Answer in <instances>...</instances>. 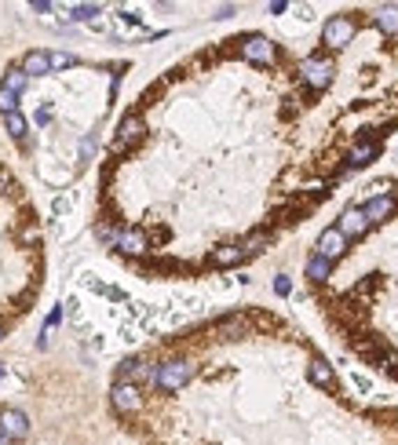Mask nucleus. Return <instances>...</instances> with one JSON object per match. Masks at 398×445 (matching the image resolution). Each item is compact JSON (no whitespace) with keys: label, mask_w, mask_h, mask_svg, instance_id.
<instances>
[{"label":"nucleus","mask_w":398,"mask_h":445,"mask_svg":"<svg viewBox=\"0 0 398 445\" xmlns=\"http://www.w3.org/2000/svg\"><path fill=\"white\" fill-rule=\"evenodd\" d=\"M373 22L384 29V33H398V8H380Z\"/></svg>","instance_id":"f3484780"},{"label":"nucleus","mask_w":398,"mask_h":445,"mask_svg":"<svg viewBox=\"0 0 398 445\" xmlns=\"http://www.w3.org/2000/svg\"><path fill=\"white\" fill-rule=\"evenodd\" d=\"M190 376H194V365H190V361H179V358H176V361H165L161 369H157L154 384L161 387V391H179V387L186 384Z\"/></svg>","instance_id":"f257e3e1"},{"label":"nucleus","mask_w":398,"mask_h":445,"mask_svg":"<svg viewBox=\"0 0 398 445\" xmlns=\"http://www.w3.org/2000/svg\"><path fill=\"white\" fill-rule=\"evenodd\" d=\"M314 252L332 263V259H340L344 252H347V237H344L337 227H329V230H322V237H318V248H314Z\"/></svg>","instance_id":"39448f33"},{"label":"nucleus","mask_w":398,"mask_h":445,"mask_svg":"<svg viewBox=\"0 0 398 445\" xmlns=\"http://www.w3.org/2000/svg\"><path fill=\"white\" fill-rule=\"evenodd\" d=\"M15 106H19V91H11V88H4V84H0V114H19V110H15Z\"/></svg>","instance_id":"a211bd4d"},{"label":"nucleus","mask_w":398,"mask_h":445,"mask_svg":"<svg viewBox=\"0 0 398 445\" xmlns=\"http://www.w3.org/2000/svg\"><path fill=\"white\" fill-rule=\"evenodd\" d=\"M0 376H4V365H0Z\"/></svg>","instance_id":"7c9ffc66"},{"label":"nucleus","mask_w":398,"mask_h":445,"mask_svg":"<svg viewBox=\"0 0 398 445\" xmlns=\"http://www.w3.org/2000/svg\"><path fill=\"white\" fill-rule=\"evenodd\" d=\"M285 8H289V4H285V0H274V4H270V8H267V11H270V15H281V11H285Z\"/></svg>","instance_id":"bb28decb"},{"label":"nucleus","mask_w":398,"mask_h":445,"mask_svg":"<svg viewBox=\"0 0 398 445\" xmlns=\"http://www.w3.org/2000/svg\"><path fill=\"white\" fill-rule=\"evenodd\" d=\"M70 66H77V55H70V52L52 55V70H70Z\"/></svg>","instance_id":"b1692460"},{"label":"nucleus","mask_w":398,"mask_h":445,"mask_svg":"<svg viewBox=\"0 0 398 445\" xmlns=\"http://www.w3.org/2000/svg\"><path fill=\"white\" fill-rule=\"evenodd\" d=\"M332 274V263L325 259V256H318V252H314V256L307 259V278H314V281H325Z\"/></svg>","instance_id":"dca6fc26"},{"label":"nucleus","mask_w":398,"mask_h":445,"mask_svg":"<svg viewBox=\"0 0 398 445\" xmlns=\"http://www.w3.org/2000/svg\"><path fill=\"white\" fill-rule=\"evenodd\" d=\"M0 340H4V329H0Z\"/></svg>","instance_id":"c756f323"},{"label":"nucleus","mask_w":398,"mask_h":445,"mask_svg":"<svg viewBox=\"0 0 398 445\" xmlns=\"http://www.w3.org/2000/svg\"><path fill=\"white\" fill-rule=\"evenodd\" d=\"M388 420H398V409H391V412H388Z\"/></svg>","instance_id":"cd10ccee"},{"label":"nucleus","mask_w":398,"mask_h":445,"mask_svg":"<svg viewBox=\"0 0 398 445\" xmlns=\"http://www.w3.org/2000/svg\"><path fill=\"white\" fill-rule=\"evenodd\" d=\"M26 431H29L26 412H19V409H4V412H0V435H8V438H26Z\"/></svg>","instance_id":"6e6552de"},{"label":"nucleus","mask_w":398,"mask_h":445,"mask_svg":"<svg viewBox=\"0 0 398 445\" xmlns=\"http://www.w3.org/2000/svg\"><path fill=\"white\" fill-rule=\"evenodd\" d=\"M300 73H304V81L314 88V91H322L332 84V62L329 59H304V66H300Z\"/></svg>","instance_id":"f03ea898"},{"label":"nucleus","mask_w":398,"mask_h":445,"mask_svg":"<svg viewBox=\"0 0 398 445\" xmlns=\"http://www.w3.org/2000/svg\"><path fill=\"white\" fill-rule=\"evenodd\" d=\"M114 405H117L121 412H135V409L142 405L135 384H117V387H114Z\"/></svg>","instance_id":"9d476101"},{"label":"nucleus","mask_w":398,"mask_h":445,"mask_svg":"<svg viewBox=\"0 0 398 445\" xmlns=\"http://www.w3.org/2000/svg\"><path fill=\"white\" fill-rule=\"evenodd\" d=\"M209 259H212V266H237V263L245 259V248L242 245H223V248L212 252Z\"/></svg>","instance_id":"f8f14e48"},{"label":"nucleus","mask_w":398,"mask_h":445,"mask_svg":"<svg viewBox=\"0 0 398 445\" xmlns=\"http://www.w3.org/2000/svg\"><path fill=\"white\" fill-rule=\"evenodd\" d=\"M391 212H395V201L384 197V194H376L369 204H365V216H369V222H384Z\"/></svg>","instance_id":"ddd939ff"},{"label":"nucleus","mask_w":398,"mask_h":445,"mask_svg":"<svg viewBox=\"0 0 398 445\" xmlns=\"http://www.w3.org/2000/svg\"><path fill=\"white\" fill-rule=\"evenodd\" d=\"M22 70H26V77L29 73H47V70H52V55H47V52H29L26 59H22Z\"/></svg>","instance_id":"2eb2a0df"},{"label":"nucleus","mask_w":398,"mask_h":445,"mask_svg":"<svg viewBox=\"0 0 398 445\" xmlns=\"http://www.w3.org/2000/svg\"><path fill=\"white\" fill-rule=\"evenodd\" d=\"M124 256H142L150 245H147V234L142 230H117V241H114Z\"/></svg>","instance_id":"1a4fd4ad"},{"label":"nucleus","mask_w":398,"mask_h":445,"mask_svg":"<svg viewBox=\"0 0 398 445\" xmlns=\"http://www.w3.org/2000/svg\"><path fill=\"white\" fill-rule=\"evenodd\" d=\"M91 150H95V132L84 135V142H81V157H91Z\"/></svg>","instance_id":"a878e982"},{"label":"nucleus","mask_w":398,"mask_h":445,"mask_svg":"<svg viewBox=\"0 0 398 445\" xmlns=\"http://www.w3.org/2000/svg\"><path fill=\"white\" fill-rule=\"evenodd\" d=\"M307 376L314 379L318 387H337V376H332V369H329V361H322V358H314V361L307 365Z\"/></svg>","instance_id":"4468645a"},{"label":"nucleus","mask_w":398,"mask_h":445,"mask_svg":"<svg viewBox=\"0 0 398 445\" xmlns=\"http://www.w3.org/2000/svg\"><path fill=\"white\" fill-rule=\"evenodd\" d=\"M99 11H103L99 4H77V8H73V19L88 22V19H95V15H99Z\"/></svg>","instance_id":"5701e85b"},{"label":"nucleus","mask_w":398,"mask_h":445,"mask_svg":"<svg viewBox=\"0 0 398 445\" xmlns=\"http://www.w3.org/2000/svg\"><path fill=\"white\" fill-rule=\"evenodd\" d=\"M242 55H245L249 62H260V66H270L278 52H274V44H270L267 37L252 33V37H245V40H242Z\"/></svg>","instance_id":"20e7f679"},{"label":"nucleus","mask_w":398,"mask_h":445,"mask_svg":"<svg viewBox=\"0 0 398 445\" xmlns=\"http://www.w3.org/2000/svg\"><path fill=\"white\" fill-rule=\"evenodd\" d=\"M26 81H29V77H26V70H22V66H15V70H8V77H4V88H11V91H22V88H26Z\"/></svg>","instance_id":"aec40b11"},{"label":"nucleus","mask_w":398,"mask_h":445,"mask_svg":"<svg viewBox=\"0 0 398 445\" xmlns=\"http://www.w3.org/2000/svg\"><path fill=\"white\" fill-rule=\"evenodd\" d=\"M4 124H8V132H11V139H19V142H26V117H22V114H8V117H4Z\"/></svg>","instance_id":"6ab92c4d"},{"label":"nucleus","mask_w":398,"mask_h":445,"mask_svg":"<svg viewBox=\"0 0 398 445\" xmlns=\"http://www.w3.org/2000/svg\"><path fill=\"white\" fill-rule=\"evenodd\" d=\"M267 241H270V237L267 234H252V237H245V256H256V252H263L267 248Z\"/></svg>","instance_id":"4be33fe9"},{"label":"nucleus","mask_w":398,"mask_h":445,"mask_svg":"<svg viewBox=\"0 0 398 445\" xmlns=\"http://www.w3.org/2000/svg\"><path fill=\"white\" fill-rule=\"evenodd\" d=\"M369 227H373V222H369V216H365V209H347V212L340 216V222H337V230H340L344 237H362Z\"/></svg>","instance_id":"0eeeda50"},{"label":"nucleus","mask_w":398,"mask_h":445,"mask_svg":"<svg viewBox=\"0 0 398 445\" xmlns=\"http://www.w3.org/2000/svg\"><path fill=\"white\" fill-rule=\"evenodd\" d=\"M376 153H380V146H376L373 139H365V142H358V146H351V153H347V168H362V165H369Z\"/></svg>","instance_id":"9b49d317"},{"label":"nucleus","mask_w":398,"mask_h":445,"mask_svg":"<svg viewBox=\"0 0 398 445\" xmlns=\"http://www.w3.org/2000/svg\"><path fill=\"white\" fill-rule=\"evenodd\" d=\"M0 445H8V435H0Z\"/></svg>","instance_id":"c85d7f7f"},{"label":"nucleus","mask_w":398,"mask_h":445,"mask_svg":"<svg viewBox=\"0 0 398 445\" xmlns=\"http://www.w3.org/2000/svg\"><path fill=\"white\" fill-rule=\"evenodd\" d=\"M142 135H147V124H142L139 114H128L121 121V128H117V150H128L135 146V142H142Z\"/></svg>","instance_id":"423d86ee"},{"label":"nucleus","mask_w":398,"mask_h":445,"mask_svg":"<svg viewBox=\"0 0 398 445\" xmlns=\"http://www.w3.org/2000/svg\"><path fill=\"white\" fill-rule=\"evenodd\" d=\"M73 201H77V194H62V197H55V201H52V212L66 219V216L73 212Z\"/></svg>","instance_id":"412c9836"},{"label":"nucleus","mask_w":398,"mask_h":445,"mask_svg":"<svg viewBox=\"0 0 398 445\" xmlns=\"http://www.w3.org/2000/svg\"><path fill=\"white\" fill-rule=\"evenodd\" d=\"M322 40L329 47H347L355 40V22L347 19V15H337V19H329L325 29H322Z\"/></svg>","instance_id":"7ed1b4c3"},{"label":"nucleus","mask_w":398,"mask_h":445,"mask_svg":"<svg viewBox=\"0 0 398 445\" xmlns=\"http://www.w3.org/2000/svg\"><path fill=\"white\" fill-rule=\"evenodd\" d=\"M274 292H278V296H289V292H293V281L285 278V274H281V278H274Z\"/></svg>","instance_id":"393cba45"}]
</instances>
